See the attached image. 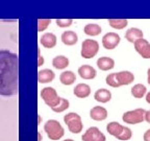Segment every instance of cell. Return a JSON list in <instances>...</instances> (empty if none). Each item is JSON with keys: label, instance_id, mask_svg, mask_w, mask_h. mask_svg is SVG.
<instances>
[{"label": "cell", "instance_id": "1", "mask_svg": "<svg viewBox=\"0 0 150 141\" xmlns=\"http://www.w3.org/2000/svg\"><path fill=\"white\" fill-rule=\"evenodd\" d=\"M19 92V56L0 50V95L13 96Z\"/></svg>", "mask_w": 150, "mask_h": 141}, {"label": "cell", "instance_id": "16", "mask_svg": "<svg viewBox=\"0 0 150 141\" xmlns=\"http://www.w3.org/2000/svg\"><path fill=\"white\" fill-rule=\"evenodd\" d=\"M97 66H98L99 69H101L103 71L110 70L115 66V61L110 59V58H108V56H102L97 61Z\"/></svg>", "mask_w": 150, "mask_h": 141}, {"label": "cell", "instance_id": "27", "mask_svg": "<svg viewBox=\"0 0 150 141\" xmlns=\"http://www.w3.org/2000/svg\"><path fill=\"white\" fill-rule=\"evenodd\" d=\"M50 19H39L38 20V31H43L47 28V26L49 25Z\"/></svg>", "mask_w": 150, "mask_h": 141}, {"label": "cell", "instance_id": "31", "mask_svg": "<svg viewBox=\"0 0 150 141\" xmlns=\"http://www.w3.org/2000/svg\"><path fill=\"white\" fill-rule=\"evenodd\" d=\"M145 120L148 122V123H150V111H147L145 114Z\"/></svg>", "mask_w": 150, "mask_h": 141}, {"label": "cell", "instance_id": "3", "mask_svg": "<svg viewBox=\"0 0 150 141\" xmlns=\"http://www.w3.org/2000/svg\"><path fill=\"white\" fill-rule=\"evenodd\" d=\"M44 130L46 132L47 136L49 137L51 140H59V139H61L64 136V133H65L61 123L53 119L48 120L45 123Z\"/></svg>", "mask_w": 150, "mask_h": 141}, {"label": "cell", "instance_id": "25", "mask_svg": "<svg viewBox=\"0 0 150 141\" xmlns=\"http://www.w3.org/2000/svg\"><path fill=\"white\" fill-rule=\"evenodd\" d=\"M108 23L112 27L117 28V29H122L127 26L128 21L126 19H108Z\"/></svg>", "mask_w": 150, "mask_h": 141}, {"label": "cell", "instance_id": "34", "mask_svg": "<svg viewBox=\"0 0 150 141\" xmlns=\"http://www.w3.org/2000/svg\"><path fill=\"white\" fill-rule=\"evenodd\" d=\"M64 141H74V140H72V139H66V140H64Z\"/></svg>", "mask_w": 150, "mask_h": 141}, {"label": "cell", "instance_id": "2", "mask_svg": "<svg viewBox=\"0 0 150 141\" xmlns=\"http://www.w3.org/2000/svg\"><path fill=\"white\" fill-rule=\"evenodd\" d=\"M134 80V74L129 71H121L117 73H110L106 78V84L110 87L118 88L123 85H129Z\"/></svg>", "mask_w": 150, "mask_h": 141}, {"label": "cell", "instance_id": "29", "mask_svg": "<svg viewBox=\"0 0 150 141\" xmlns=\"http://www.w3.org/2000/svg\"><path fill=\"white\" fill-rule=\"evenodd\" d=\"M73 23L72 19H57L56 20V24L59 27H67V26H70Z\"/></svg>", "mask_w": 150, "mask_h": 141}, {"label": "cell", "instance_id": "7", "mask_svg": "<svg viewBox=\"0 0 150 141\" xmlns=\"http://www.w3.org/2000/svg\"><path fill=\"white\" fill-rule=\"evenodd\" d=\"M99 50V44L97 41L87 39L81 45V56L84 59H92L96 56Z\"/></svg>", "mask_w": 150, "mask_h": 141}, {"label": "cell", "instance_id": "8", "mask_svg": "<svg viewBox=\"0 0 150 141\" xmlns=\"http://www.w3.org/2000/svg\"><path fill=\"white\" fill-rule=\"evenodd\" d=\"M81 139L83 141H105V136L96 127H92L82 135Z\"/></svg>", "mask_w": 150, "mask_h": 141}, {"label": "cell", "instance_id": "6", "mask_svg": "<svg viewBox=\"0 0 150 141\" xmlns=\"http://www.w3.org/2000/svg\"><path fill=\"white\" fill-rule=\"evenodd\" d=\"M146 111L144 109H136L134 111H128L124 113L122 116V119L125 123L129 125H137L140 122H143L145 120Z\"/></svg>", "mask_w": 150, "mask_h": 141}, {"label": "cell", "instance_id": "10", "mask_svg": "<svg viewBox=\"0 0 150 141\" xmlns=\"http://www.w3.org/2000/svg\"><path fill=\"white\" fill-rule=\"evenodd\" d=\"M134 48L142 56L144 59H150V44L145 39H140V40L134 42Z\"/></svg>", "mask_w": 150, "mask_h": 141}, {"label": "cell", "instance_id": "21", "mask_svg": "<svg viewBox=\"0 0 150 141\" xmlns=\"http://www.w3.org/2000/svg\"><path fill=\"white\" fill-rule=\"evenodd\" d=\"M76 80V76L72 71H64L59 76V80L64 85H72Z\"/></svg>", "mask_w": 150, "mask_h": 141}, {"label": "cell", "instance_id": "23", "mask_svg": "<svg viewBox=\"0 0 150 141\" xmlns=\"http://www.w3.org/2000/svg\"><path fill=\"white\" fill-rule=\"evenodd\" d=\"M83 31L88 36H98L101 33V27L98 24H87L84 26Z\"/></svg>", "mask_w": 150, "mask_h": 141}, {"label": "cell", "instance_id": "22", "mask_svg": "<svg viewBox=\"0 0 150 141\" xmlns=\"http://www.w3.org/2000/svg\"><path fill=\"white\" fill-rule=\"evenodd\" d=\"M52 65L56 69H64L69 66V60L64 56H57L52 61Z\"/></svg>", "mask_w": 150, "mask_h": 141}, {"label": "cell", "instance_id": "17", "mask_svg": "<svg viewBox=\"0 0 150 141\" xmlns=\"http://www.w3.org/2000/svg\"><path fill=\"white\" fill-rule=\"evenodd\" d=\"M91 93V88L87 84H78L74 88V94L79 98H86Z\"/></svg>", "mask_w": 150, "mask_h": 141}, {"label": "cell", "instance_id": "15", "mask_svg": "<svg viewBox=\"0 0 150 141\" xmlns=\"http://www.w3.org/2000/svg\"><path fill=\"white\" fill-rule=\"evenodd\" d=\"M40 42L46 48H53L56 45V37L51 33H46L41 37Z\"/></svg>", "mask_w": 150, "mask_h": 141}, {"label": "cell", "instance_id": "19", "mask_svg": "<svg viewBox=\"0 0 150 141\" xmlns=\"http://www.w3.org/2000/svg\"><path fill=\"white\" fill-rule=\"evenodd\" d=\"M95 99L97 101H100V103H108L112 98V94L108 90L106 89H99L95 92V95H94Z\"/></svg>", "mask_w": 150, "mask_h": 141}, {"label": "cell", "instance_id": "13", "mask_svg": "<svg viewBox=\"0 0 150 141\" xmlns=\"http://www.w3.org/2000/svg\"><path fill=\"white\" fill-rule=\"evenodd\" d=\"M125 38L126 40L130 43H134L136 41L140 40V39H143V31L139 29V28H129L128 31L125 33Z\"/></svg>", "mask_w": 150, "mask_h": 141}, {"label": "cell", "instance_id": "20", "mask_svg": "<svg viewBox=\"0 0 150 141\" xmlns=\"http://www.w3.org/2000/svg\"><path fill=\"white\" fill-rule=\"evenodd\" d=\"M123 129H124V127L120 125L119 122H110V123L108 125V127H106L108 134H110L112 136H115L116 138L119 137V135L122 133Z\"/></svg>", "mask_w": 150, "mask_h": 141}, {"label": "cell", "instance_id": "11", "mask_svg": "<svg viewBox=\"0 0 150 141\" xmlns=\"http://www.w3.org/2000/svg\"><path fill=\"white\" fill-rule=\"evenodd\" d=\"M78 73H79L80 78L83 80H92L96 76V70L90 65H83L79 67Z\"/></svg>", "mask_w": 150, "mask_h": 141}, {"label": "cell", "instance_id": "26", "mask_svg": "<svg viewBox=\"0 0 150 141\" xmlns=\"http://www.w3.org/2000/svg\"><path fill=\"white\" fill-rule=\"evenodd\" d=\"M68 108H69V101L67 100V99H65V98H62L61 103H59V106L55 107V108L52 109V110H53L54 112H56V113H61V112H63V111L67 110Z\"/></svg>", "mask_w": 150, "mask_h": 141}, {"label": "cell", "instance_id": "12", "mask_svg": "<svg viewBox=\"0 0 150 141\" xmlns=\"http://www.w3.org/2000/svg\"><path fill=\"white\" fill-rule=\"evenodd\" d=\"M90 116L92 119L96 120V121H101L108 117V111L103 107H94L90 112Z\"/></svg>", "mask_w": 150, "mask_h": 141}, {"label": "cell", "instance_id": "18", "mask_svg": "<svg viewBox=\"0 0 150 141\" xmlns=\"http://www.w3.org/2000/svg\"><path fill=\"white\" fill-rule=\"evenodd\" d=\"M62 41H63L64 44L69 45V46H72V45L76 44L78 41L77 35L72 31H68L63 33L62 35Z\"/></svg>", "mask_w": 150, "mask_h": 141}, {"label": "cell", "instance_id": "4", "mask_svg": "<svg viewBox=\"0 0 150 141\" xmlns=\"http://www.w3.org/2000/svg\"><path fill=\"white\" fill-rule=\"evenodd\" d=\"M64 121L67 125L71 133L73 134H78L82 131V122L81 118L76 113H68L67 115L64 116Z\"/></svg>", "mask_w": 150, "mask_h": 141}, {"label": "cell", "instance_id": "9", "mask_svg": "<svg viewBox=\"0 0 150 141\" xmlns=\"http://www.w3.org/2000/svg\"><path fill=\"white\" fill-rule=\"evenodd\" d=\"M120 43V37L116 33H108L102 38V45L105 49H114Z\"/></svg>", "mask_w": 150, "mask_h": 141}, {"label": "cell", "instance_id": "24", "mask_svg": "<svg viewBox=\"0 0 150 141\" xmlns=\"http://www.w3.org/2000/svg\"><path fill=\"white\" fill-rule=\"evenodd\" d=\"M146 93V87L142 84H138L131 88V94L134 95L136 98H141L143 97Z\"/></svg>", "mask_w": 150, "mask_h": 141}, {"label": "cell", "instance_id": "32", "mask_svg": "<svg viewBox=\"0 0 150 141\" xmlns=\"http://www.w3.org/2000/svg\"><path fill=\"white\" fill-rule=\"evenodd\" d=\"M146 101H147L148 103H150V92L146 95Z\"/></svg>", "mask_w": 150, "mask_h": 141}, {"label": "cell", "instance_id": "28", "mask_svg": "<svg viewBox=\"0 0 150 141\" xmlns=\"http://www.w3.org/2000/svg\"><path fill=\"white\" fill-rule=\"evenodd\" d=\"M130 138H131V131L128 127H124V129H123L121 134L119 135L118 139H119V140H129Z\"/></svg>", "mask_w": 150, "mask_h": 141}, {"label": "cell", "instance_id": "33", "mask_svg": "<svg viewBox=\"0 0 150 141\" xmlns=\"http://www.w3.org/2000/svg\"><path fill=\"white\" fill-rule=\"evenodd\" d=\"M148 84L150 85V68L148 69Z\"/></svg>", "mask_w": 150, "mask_h": 141}, {"label": "cell", "instance_id": "30", "mask_svg": "<svg viewBox=\"0 0 150 141\" xmlns=\"http://www.w3.org/2000/svg\"><path fill=\"white\" fill-rule=\"evenodd\" d=\"M144 141H150V130L145 132V134H144Z\"/></svg>", "mask_w": 150, "mask_h": 141}, {"label": "cell", "instance_id": "14", "mask_svg": "<svg viewBox=\"0 0 150 141\" xmlns=\"http://www.w3.org/2000/svg\"><path fill=\"white\" fill-rule=\"evenodd\" d=\"M55 74L52 70L50 69H44L41 70L40 72L38 73V80L41 84H46V83H50L54 80Z\"/></svg>", "mask_w": 150, "mask_h": 141}, {"label": "cell", "instance_id": "5", "mask_svg": "<svg viewBox=\"0 0 150 141\" xmlns=\"http://www.w3.org/2000/svg\"><path fill=\"white\" fill-rule=\"evenodd\" d=\"M41 97L43 98V100L45 101L47 106H49L51 109H54L55 107L59 106V103H61L62 99V97H59L55 90L51 87H46L42 89Z\"/></svg>", "mask_w": 150, "mask_h": 141}]
</instances>
